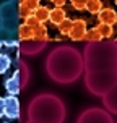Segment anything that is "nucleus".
<instances>
[{"label":"nucleus","mask_w":117,"mask_h":123,"mask_svg":"<svg viewBox=\"0 0 117 123\" xmlns=\"http://www.w3.org/2000/svg\"><path fill=\"white\" fill-rule=\"evenodd\" d=\"M85 86L94 96H104L117 83V42L103 39L88 42L83 52Z\"/></svg>","instance_id":"1"},{"label":"nucleus","mask_w":117,"mask_h":123,"mask_svg":"<svg viewBox=\"0 0 117 123\" xmlns=\"http://www.w3.org/2000/svg\"><path fill=\"white\" fill-rule=\"evenodd\" d=\"M46 70L52 81L59 84H70L85 73V60L72 45H59L46 60Z\"/></svg>","instance_id":"2"},{"label":"nucleus","mask_w":117,"mask_h":123,"mask_svg":"<svg viewBox=\"0 0 117 123\" xmlns=\"http://www.w3.org/2000/svg\"><path fill=\"white\" fill-rule=\"evenodd\" d=\"M29 120L41 123H63L65 122V104L54 94H39L31 100L28 109Z\"/></svg>","instance_id":"3"},{"label":"nucleus","mask_w":117,"mask_h":123,"mask_svg":"<svg viewBox=\"0 0 117 123\" xmlns=\"http://www.w3.org/2000/svg\"><path fill=\"white\" fill-rule=\"evenodd\" d=\"M18 19H20V12H18V5L15 0H7L0 5V26L5 29L12 31H18Z\"/></svg>","instance_id":"4"},{"label":"nucleus","mask_w":117,"mask_h":123,"mask_svg":"<svg viewBox=\"0 0 117 123\" xmlns=\"http://www.w3.org/2000/svg\"><path fill=\"white\" fill-rule=\"evenodd\" d=\"M76 123H114L111 117V112L101 107H91L80 113Z\"/></svg>","instance_id":"5"},{"label":"nucleus","mask_w":117,"mask_h":123,"mask_svg":"<svg viewBox=\"0 0 117 123\" xmlns=\"http://www.w3.org/2000/svg\"><path fill=\"white\" fill-rule=\"evenodd\" d=\"M46 45H47V41H41V39H26V41H21L20 44V49L23 54L26 55H36L39 54L41 50L46 49Z\"/></svg>","instance_id":"6"},{"label":"nucleus","mask_w":117,"mask_h":123,"mask_svg":"<svg viewBox=\"0 0 117 123\" xmlns=\"http://www.w3.org/2000/svg\"><path fill=\"white\" fill-rule=\"evenodd\" d=\"M88 31V25L85 19H73V26H72V29L68 32V37L75 41V42H80V41H85V34H86Z\"/></svg>","instance_id":"7"},{"label":"nucleus","mask_w":117,"mask_h":123,"mask_svg":"<svg viewBox=\"0 0 117 123\" xmlns=\"http://www.w3.org/2000/svg\"><path fill=\"white\" fill-rule=\"evenodd\" d=\"M5 117L10 120L20 118V100L13 94H8L5 97Z\"/></svg>","instance_id":"8"},{"label":"nucleus","mask_w":117,"mask_h":123,"mask_svg":"<svg viewBox=\"0 0 117 123\" xmlns=\"http://www.w3.org/2000/svg\"><path fill=\"white\" fill-rule=\"evenodd\" d=\"M103 104L107 112L117 115V83L103 96Z\"/></svg>","instance_id":"9"},{"label":"nucleus","mask_w":117,"mask_h":123,"mask_svg":"<svg viewBox=\"0 0 117 123\" xmlns=\"http://www.w3.org/2000/svg\"><path fill=\"white\" fill-rule=\"evenodd\" d=\"M21 74H20V71L16 70L15 73H13V76H10L8 80L5 81V89L8 94H13V96H16L20 92V89H21Z\"/></svg>","instance_id":"10"},{"label":"nucleus","mask_w":117,"mask_h":123,"mask_svg":"<svg viewBox=\"0 0 117 123\" xmlns=\"http://www.w3.org/2000/svg\"><path fill=\"white\" fill-rule=\"evenodd\" d=\"M98 19H99V23L114 26L117 23V12L114 8H103V10L98 13Z\"/></svg>","instance_id":"11"},{"label":"nucleus","mask_w":117,"mask_h":123,"mask_svg":"<svg viewBox=\"0 0 117 123\" xmlns=\"http://www.w3.org/2000/svg\"><path fill=\"white\" fill-rule=\"evenodd\" d=\"M65 18H67V12H65L62 6H55V8H52V10H50L49 21H50L54 26H59Z\"/></svg>","instance_id":"12"},{"label":"nucleus","mask_w":117,"mask_h":123,"mask_svg":"<svg viewBox=\"0 0 117 123\" xmlns=\"http://www.w3.org/2000/svg\"><path fill=\"white\" fill-rule=\"evenodd\" d=\"M0 42L8 45V47H15L16 45V39H15L12 31H8V29L0 26Z\"/></svg>","instance_id":"13"},{"label":"nucleus","mask_w":117,"mask_h":123,"mask_svg":"<svg viewBox=\"0 0 117 123\" xmlns=\"http://www.w3.org/2000/svg\"><path fill=\"white\" fill-rule=\"evenodd\" d=\"M33 32H34V39H41V41H49V34H47V28L44 23H37L33 26Z\"/></svg>","instance_id":"14"},{"label":"nucleus","mask_w":117,"mask_h":123,"mask_svg":"<svg viewBox=\"0 0 117 123\" xmlns=\"http://www.w3.org/2000/svg\"><path fill=\"white\" fill-rule=\"evenodd\" d=\"M34 15H36V18L39 19V23H46V21H49L50 8H49V6H44V5H39V6H37V10L34 12Z\"/></svg>","instance_id":"15"},{"label":"nucleus","mask_w":117,"mask_h":123,"mask_svg":"<svg viewBox=\"0 0 117 123\" xmlns=\"http://www.w3.org/2000/svg\"><path fill=\"white\" fill-rule=\"evenodd\" d=\"M99 31V34L103 36V39H111L114 36V28L111 25H104V23H99L98 26H94Z\"/></svg>","instance_id":"16"},{"label":"nucleus","mask_w":117,"mask_h":123,"mask_svg":"<svg viewBox=\"0 0 117 123\" xmlns=\"http://www.w3.org/2000/svg\"><path fill=\"white\" fill-rule=\"evenodd\" d=\"M18 36L21 41H26V39H33L34 37V32H33V28L31 26H28L25 23V25H21L18 28Z\"/></svg>","instance_id":"17"},{"label":"nucleus","mask_w":117,"mask_h":123,"mask_svg":"<svg viewBox=\"0 0 117 123\" xmlns=\"http://www.w3.org/2000/svg\"><path fill=\"white\" fill-rule=\"evenodd\" d=\"M86 10L91 15H98L103 10V2L101 0H86Z\"/></svg>","instance_id":"18"},{"label":"nucleus","mask_w":117,"mask_h":123,"mask_svg":"<svg viewBox=\"0 0 117 123\" xmlns=\"http://www.w3.org/2000/svg\"><path fill=\"white\" fill-rule=\"evenodd\" d=\"M85 41H86V42H99V41H103V36L99 34V31L96 29V28H91V29L86 31Z\"/></svg>","instance_id":"19"},{"label":"nucleus","mask_w":117,"mask_h":123,"mask_svg":"<svg viewBox=\"0 0 117 123\" xmlns=\"http://www.w3.org/2000/svg\"><path fill=\"white\" fill-rule=\"evenodd\" d=\"M12 67V58L8 54H0V74L8 71V68Z\"/></svg>","instance_id":"20"},{"label":"nucleus","mask_w":117,"mask_h":123,"mask_svg":"<svg viewBox=\"0 0 117 123\" xmlns=\"http://www.w3.org/2000/svg\"><path fill=\"white\" fill-rule=\"evenodd\" d=\"M72 26H73V19H70V18L67 16V18L63 19V21L60 23V25L57 26V28H59V31H60L62 34L68 36V32H70V29H72Z\"/></svg>","instance_id":"21"},{"label":"nucleus","mask_w":117,"mask_h":123,"mask_svg":"<svg viewBox=\"0 0 117 123\" xmlns=\"http://www.w3.org/2000/svg\"><path fill=\"white\" fill-rule=\"evenodd\" d=\"M70 2H72V6L75 10H78V12L86 10V0H70Z\"/></svg>","instance_id":"22"},{"label":"nucleus","mask_w":117,"mask_h":123,"mask_svg":"<svg viewBox=\"0 0 117 123\" xmlns=\"http://www.w3.org/2000/svg\"><path fill=\"white\" fill-rule=\"evenodd\" d=\"M25 23H26L28 26H31V28H33V26H36L37 23H39V19L36 18V15H31V16L25 18Z\"/></svg>","instance_id":"23"},{"label":"nucleus","mask_w":117,"mask_h":123,"mask_svg":"<svg viewBox=\"0 0 117 123\" xmlns=\"http://www.w3.org/2000/svg\"><path fill=\"white\" fill-rule=\"evenodd\" d=\"M5 115V97H0V118Z\"/></svg>","instance_id":"24"},{"label":"nucleus","mask_w":117,"mask_h":123,"mask_svg":"<svg viewBox=\"0 0 117 123\" xmlns=\"http://www.w3.org/2000/svg\"><path fill=\"white\" fill-rule=\"evenodd\" d=\"M50 2H52V3H54L55 6H63L67 0H50Z\"/></svg>","instance_id":"25"},{"label":"nucleus","mask_w":117,"mask_h":123,"mask_svg":"<svg viewBox=\"0 0 117 123\" xmlns=\"http://www.w3.org/2000/svg\"><path fill=\"white\" fill-rule=\"evenodd\" d=\"M26 123H41V122H36V120H29V122H26Z\"/></svg>","instance_id":"26"},{"label":"nucleus","mask_w":117,"mask_h":123,"mask_svg":"<svg viewBox=\"0 0 117 123\" xmlns=\"http://www.w3.org/2000/svg\"><path fill=\"white\" fill-rule=\"evenodd\" d=\"M33 2H41V0H33Z\"/></svg>","instance_id":"27"},{"label":"nucleus","mask_w":117,"mask_h":123,"mask_svg":"<svg viewBox=\"0 0 117 123\" xmlns=\"http://www.w3.org/2000/svg\"><path fill=\"white\" fill-rule=\"evenodd\" d=\"M2 45H3V44H2V42H0V47H2Z\"/></svg>","instance_id":"28"},{"label":"nucleus","mask_w":117,"mask_h":123,"mask_svg":"<svg viewBox=\"0 0 117 123\" xmlns=\"http://www.w3.org/2000/svg\"><path fill=\"white\" fill-rule=\"evenodd\" d=\"M114 2H116V5H117V0H114Z\"/></svg>","instance_id":"29"},{"label":"nucleus","mask_w":117,"mask_h":123,"mask_svg":"<svg viewBox=\"0 0 117 123\" xmlns=\"http://www.w3.org/2000/svg\"><path fill=\"white\" fill-rule=\"evenodd\" d=\"M114 41H116V42H117V39H114Z\"/></svg>","instance_id":"30"}]
</instances>
